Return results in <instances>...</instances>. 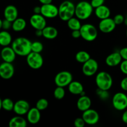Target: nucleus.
Segmentation results:
<instances>
[{
    "instance_id": "nucleus-1",
    "label": "nucleus",
    "mask_w": 127,
    "mask_h": 127,
    "mask_svg": "<svg viewBox=\"0 0 127 127\" xmlns=\"http://www.w3.org/2000/svg\"><path fill=\"white\" fill-rule=\"evenodd\" d=\"M32 42L27 38L23 37H17L12 41L11 47L13 48L16 55L21 57H26L28 55L31 50Z\"/></svg>"
},
{
    "instance_id": "nucleus-2",
    "label": "nucleus",
    "mask_w": 127,
    "mask_h": 127,
    "mask_svg": "<svg viewBox=\"0 0 127 127\" xmlns=\"http://www.w3.org/2000/svg\"><path fill=\"white\" fill-rule=\"evenodd\" d=\"M75 15V5L68 0L63 1L58 7V16L62 21L67 22Z\"/></svg>"
},
{
    "instance_id": "nucleus-3",
    "label": "nucleus",
    "mask_w": 127,
    "mask_h": 127,
    "mask_svg": "<svg viewBox=\"0 0 127 127\" xmlns=\"http://www.w3.org/2000/svg\"><path fill=\"white\" fill-rule=\"evenodd\" d=\"M94 8L91 2L86 1H81L75 6L74 16L80 20H86L91 17Z\"/></svg>"
},
{
    "instance_id": "nucleus-4",
    "label": "nucleus",
    "mask_w": 127,
    "mask_h": 127,
    "mask_svg": "<svg viewBox=\"0 0 127 127\" xmlns=\"http://www.w3.org/2000/svg\"><path fill=\"white\" fill-rule=\"evenodd\" d=\"M97 88L102 90L109 91L113 85V79L109 73L100 71L97 74L95 79Z\"/></svg>"
},
{
    "instance_id": "nucleus-5",
    "label": "nucleus",
    "mask_w": 127,
    "mask_h": 127,
    "mask_svg": "<svg viewBox=\"0 0 127 127\" xmlns=\"http://www.w3.org/2000/svg\"><path fill=\"white\" fill-rule=\"evenodd\" d=\"M79 31L81 38L87 42H93L97 37V29L91 24H84L82 25Z\"/></svg>"
},
{
    "instance_id": "nucleus-6",
    "label": "nucleus",
    "mask_w": 127,
    "mask_h": 127,
    "mask_svg": "<svg viewBox=\"0 0 127 127\" xmlns=\"http://www.w3.org/2000/svg\"><path fill=\"white\" fill-rule=\"evenodd\" d=\"M26 62L31 68L33 69H38L43 64V58L40 53L31 52L26 56Z\"/></svg>"
},
{
    "instance_id": "nucleus-7",
    "label": "nucleus",
    "mask_w": 127,
    "mask_h": 127,
    "mask_svg": "<svg viewBox=\"0 0 127 127\" xmlns=\"http://www.w3.org/2000/svg\"><path fill=\"white\" fill-rule=\"evenodd\" d=\"M112 102L115 110L124 111L127 109V95L122 92L115 93L113 96Z\"/></svg>"
},
{
    "instance_id": "nucleus-8",
    "label": "nucleus",
    "mask_w": 127,
    "mask_h": 127,
    "mask_svg": "<svg viewBox=\"0 0 127 127\" xmlns=\"http://www.w3.org/2000/svg\"><path fill=\"white\" fill-rule=\"evenodd\" d=\"M55 83L57 86L66 87L73 81V75L67 71H63L57 73L55 77Z\"/></svg>"
},
{
    "instance_id": "nucleus-9",
    "label": "nucleus",
    "mask_w": 127,
    "mask_h": 127,
    "mask_svg": "<svg viewBox=\"0 0 127 127\" xmlns=\"http://www.w3.org/2000/svg\"><path fill=\"white\" fill-rule=\"evenodd\" d=\"M99 64L95 60L91 58L87 62L83 63L82 67L83 73L86 76H93L97 72Z\"/></svg>"
},
{
    "instance_id": "nucleus-10",
    "label": "nucleus",
    "mask_w": 127,
    "mask_h": 127,
    "mask_svg": "<svg viewBox=\"0 0 127 127\" xmlns=\"http://www.w3.org/2000/svg\"><path fill=\"white\" fill-rule=\"evenodd\" d=\"M82 118L85 122L86 124L89 125H94L99 121V113L94 109H90L83 112Z\"/></svg>"
},
{
    "instance_id": "nucleus-11",
    "label": "nucleus",
    "mask_w": 127,
    "mask_h": 127,
    "mask_svg": "<svg viewBox=\"0 0 127 127\" xmlns=\"http://www.w3.org/2000/svg\"><path fill=\"white\" fill-rule=\"evenodd\" d=\"M14 67L12 63L3 62L0 64V77L2 79H10L14 74Z\"/></svg>"
},
{
    "instance_id": "nucleus-12",
    "label": "nucleus",
    "mask_w": 127,
    "mask_h": 127,
    "mask_svg": "<svg viewBox=\"0 0 127 127\" xmlns=\"http://www.w3.org/2000/svg\"><path fill=\"white\" fill-rule=\"evenodd\" d=\"M30 24L35 30H43L47 26L45 17L41 14H33L30 18Z\"/></svg>"
},
{
    "instance_id": "nucleus-13",
    "label": "nucleus",
    "mask_w": 127,
    "mask_h": 127,
    "mask_svg": "<svg viewBox=\"0 0 127 127\" xmlns=\"http://www.w3.org/2000/svg\"><path fill=\"white\" fill-rule=\"evenodd\" d=\"M41 14L45 18H55L58 16V7L52 3L42 4L41 6Z\"/></svg>"
},
{
    "instance_id": "nucleus-14",
    "label": "nucleus",
    "mask_w": 127,
    "mask_h": 127,
    "mask_svg": "<svg viewBox=\"0 0 127 127\" xmlns=\"http://www.w3.org/2000/svg\"><path fill=\"white\" fill-rule=\"evenodd\" d=\"M116 24L114 22L113 18L108 17L100 20L99 23V29L100 32L104 33H109L115 30L116 27Z\"/></svg>"
},
{
    "instance_id": "nucleus-15",
    "label": "nucleus",
    "mask_w": 127,
    "mask_h": 127,
    "mask_svg": "<svg viewBox=\"0 0 127 127\" xmlns=\"http://www.w3.org/2000/svg\"><path fill=\"white\" fill-rule=\"evenodd\" d=\"M29 103L25 100H19L14 103L13 111L16 115H24L27 114L30 110Z\"/></svg>"
},
{
    "instance_id": "nucleus-16",
    "label": "nucleus",
    "mask_w": 127,
    "mask_h": 127,
    "mask_svg": "<svg viewBox=\"0 0 127 127\" xmlns=\"http://www.w3.org/2000/svg\"><path fill=\"white\" fill-rule=\"evenodd\" d=\"M16 53L13 48L9 46L4 47L1 51V57L3 62L12 63L16 60Z\"/></svg>"
},
{
    "instance_id": "nucleus-17",
    "label": "nucleus",
    "mask_w": 127,
    "mask_h": 127,
    "mask_svg": "<svg viewBox=\"0 0 127 127\" xmlns=\"http://www.w3.org/2000/svg\"><path fill=\"white\" fill-rule=\"evenodd\" d=\"M123 59L119 52H115L110 53L105 58V64L110 67L117 66L120 65Z\"/></svg>"
},
{
    "instance_id": "nucleus-18",
    "label": "nucleus",
    "mask_w": 127,
    "mask_h": 127,
    "mask_svg": "<svg viewBox=\"0 0 127 127\" xmlns=\"http://www.w3.org/2000/svg\"><path fill=\"white\" fill-rule=\"evenodd\" d=\"M26 115H27V122L32 125H35L38 124L40 120V110H39L36 107L31 108Z\"/></svg>"
},
{
    "instance_id": "nucleus-19",
    "label": "nucleus",
    "mask_w": 127,
    "mask_h": 127,
    "mask_svg": "<svg viewBox=\"0 0 127 127\" xmlns=\"http://www.w3.org/2000/svg\"><path fill=\"white\" fill-rule=\"evenodd\" d=\"M4 19L13 22L18 17V10L14 5H8L4 10Z\"/></svg>"
},
{
    "instance_id": "nucleus-20",
    "label": "nucleus",
    "mask_w": 127,
    "mask_h": 127,
    "mask_svg": "<svg viewBox=\"0 0 127 127\" xmlns=\"http://www.w3.org/2000/svg\"><path fill=\"white\" fill-rule=\"evenodd\" d=\"M91 104L92 102L90 97L86 95H80L79 98L77 100L76 106L78 110L83 112L85 110L90 109Z\"/></svg>"
},
{
    "instance_id": "nucleus-21",
    "label": "nucleus",
    "mask_w": 127,
    "mask_h": 127,
    "mask_svg": "<svg viewBox=\"0 0 127 127\" xmlns=\"http://www.w3.org/2000/svg\"><path fill=\"white\" fill-rule=\"evenodd\" d=\"M68 87L69 92L73 95H85L84 91V87L80 82L77 81H73L68 86Z\"/></svg>"
},
{
    "instance_id": "nucleus-22",
    "label": "nucleus",
    "mask_w": 127,
    "mask_h": 127,
    "mask_svg": "<svg viewBox=\"0 0 127 127\" xmlns=\"http://www.w3.org/2000/svg\"><path fill=\"white\" fill-rule=\"evenodd\" d=\"M94 13H95V16L98 19L102 20L104 19L110 17L111 12H110V10L109 8V7L103 4L102 6H99V7L95 8Z\"/></svg>"
},
{
    "instance_id": "nucleus-23",
    "label": "nucleus",
    "mask_w": 127,
    "mask_h": 127,
    "mask_svg": "<svg viewBox=\"0 0 127 127\" xmlns=\"http://www.w3.org/2000/svg\"><path fill=\"white\" fill-rule=\"evenodd\" d=\"M27 125V120L21 115H17L13 117L9 122V127H26Z\"/></svg>"
},
{
    "instance_id": "nucleus-24",
    "label": "nucleus",
    "mask_w": 127,
    "mask_h": 127,
    "mask_svg": "<svg viewBox=\"0 0 127 127\" xmlns=\"http://www.w3.org/2000/svg\"><path fill=\"white\" fill-rule=\"evenodd\" d=\"M43 37L48 40H53L58 36V30L53 26H46L42 30Z\"/></svg>"
},
{
    "instance_id": "nucleus-25",
    "label": "nucleus",
    "mask_w": 127,
    "mask_h": 127,
    "mask_svg": "<svg viewBox=\"0 0 127 127\" xmlns=\"http://www.w3.org/2000/svg\"><path fill=\"white\" fill-rule=\"evenodd\" d=\"M12 42V36L7 31H0V45L2 47H7Z\"/></svg>"
},
{
    "instance_id": "nucleus-26",
    "label": "nucleus",
    "mask_w": 127,
    "mask_h": 127,
    "mask_svg": "<svg viewBox=\"0 0 127 127\" xmlns=\"http://www.w3.org/2000/svg\"><path fill=\"white\" fill-rule=\"evenodd\" d=\"M27 22L26 20L21 17H17L12 22V29L15 32H21L26 29Z\"/></svg>"
},
{
    "instance_id": "nucleus-27",
    "label": "nucleus",
    "mask_w": 127,
    "mask_h": 127,
    "mask_svg": "<svg viewBox=\"0 0 127 127\" xmlns=\"http://www.w3.org/2000/svg\"><path fill=\"white\" fill-rule=\"evenodd\" d=\"M80 21L81 20L76 17H73L67 21V26L71 31L79 30L82 26Z\"/></svg>"
},
{
    "instance_id": "nucleus-28",
    "label": "nucleus",
    "mask_w": 127,
    "mask_h": 127,
    "mask_svg": "<svg viewBox=\"0 0 127 127\" xmlns=\"http://www.w3.org/2000/svg\"><path fill=\"white\" fill-rule=\"evenodd\" d=\"M76 60L80 63H84L91 58V56L88 52L81 50L77 52L75 55Z\"/></svg>"
},
{
    "instance_id": "nucleus-29",
    "label": "nucleus",
    "mask_w": 127,
    "mask_h": 127,
    "mask_svg": "<svg viewBox=\"0 0 127 127\" xmlns=\"http://www.w3.org/2000/svg\"><path fill=\"white\" fill-rule=\"evenodd\" d=\"M14 102L9 98H5L2 100V109L7 112L13 110Z\"/></svg>"
},
{
    "instance_id": "nucleus-30",
    "label": "nucleus",
    "mask_w": 127,
    "mask_h": 127,
    "mask_svg": "<svg viewBox=\"0 0 127 127\" xmlns=\"http://www.w3.org/2000/svg\"><path fill=\"white\" fill-rule=\"evenodd\" d=\"M53 95H54L55 98L58 100L63 99L65 95V90H64V88L57 86L55 89L54 92H53Z\"/></svg>"
},
{
    "instance_id": "nucleus-31",
    "label": "nucleus",
    "mask_w": 127,
    "mask_h": 127,
    "mask_svg": "<svg viewBox=\"0 0 127 127\" xmlns=\"http://www.w3.org/2000/svg\"><path fill=\"white\" fill-rule=\"evenodd\" d=\"M43 45L39 41H35L32 42L31 45V50L33 52L35 53H40L43 51Z\"/></svg>"
},
{
    "instance_id": "nucleus-32",
    "label": "nucleus",
    "mask_w": 127,
    "mask_h": 127,
    "mask_svg": "<svg viewBox=\"0 0 127 127\" xmlns=\"http://www.w3.org/2000/svg\"><path fill=\"white\" fill-rule=\"evenodd\" d=\"M48 106V101L46 99L44 98H42L38 100V101L36 103L35 107L37 108L39 110L42 111V110H45L47 109Z\"/></svg>"
},
{
    "instance_id": "nucleus-33",
    "label": "nucleus",
    "mask_w": 127,
    "mask_h": 127,
    "mask_svg": "<svg viewBox=\"0 0 127 127\" xmlns=\"http://www.w3.org/2000/svg\"><path fill=\"white\" fill-rule=\"evenodd\" d=\"M96 94L102 100H106L109 97V93H108V91L102 90V89H100L99 88L96 91Z\"/></svg>"
},
{
    "instance_id": "nucleus-34",
    "label": "nucleus",
    "mask_w": 127,
    "mask_h": 127,
    "mask_svg": "<svg viewBox=\"0 0 127 127\" xmlns=\"http://www.w3.org/2000/svg\"><path fill=\"white\" fill-rule=\"evenodd\" d=\"M113 19H114L115 23L116 24V25L117 26V25H121L122 24L124 23L125 17H124L122 14H118L115 15V17Z\"/></svg>"
},
{
    "instance_id": "nucleus-35",
    "label": "nucleus",
    "mask_w": 127,
    "mask_h": 127,
    "mask_svg": "<svg viewBox=\"0 0 127 127\" xmlns=\"http://www.w3.org/2000/svg\"><path fill=\"white\" fill-rule=\"evenodd\" d=\"M11 28H12V22L6 19H4V20H2V29L5 30V31H8Z\"/></svg>"
},
{
    "instance_id": "nucleus-36",
    "label": "nucleus",
    "mask_w": 127,
    "mask_h": 127,
    "mask_svg": "<svg viewBox=\"0 0 127 127\" xmlns=\"http://www.w3.org/2000/svg\"><path fill=\"white\" fill-rule=\"evenodd\" d=\"M120 69L123 74L127 76V60H123L120 64Z\"/></svg>"
},
{
    "instance_id": "nucleus-37",
    "label": "nucleus",
    "mask_w": 127,
    "mask_h": 127,
    "mask_svg": "<svg viewBox=\"0 0 127 127\" xmlns=\"http://www.w3.org/2000/svg\"><path fill=\"white\" fill-rule=\"evenodd\" d=\"M86 123L83 118H77L74 121V125L76 127H84Z\"/></svg>"
},
{
    "instance_id": "nucleus-38",
    "label": "nucleus",
    "mask_w": 127,
    "mask_h": 127,
    "mask_svg": "<svg viewBox=\"0 0 127 127\" xmlns=\"http://www.w3.org/2000/svg\"><path fill=\"white\" fill-rule=\"evenodd\" d=\"M104 2H105V0H91V4L93 8L95 9L104 4Z\"/></svg>"
},
{
    "instance_id": "nucleus-39",
    "label": "nucleus",
    "mask_w": 127,
    "mask_h": 127,
    "mask_svg": "<svg viewBox=\"0 0 127 127\" xmlns=\"http://www.w3.org/2000/svg\"><path fill=\"white\" fill-rule=\"evenodd\" d=\"M120 88L124 91H127V76L122 79L120 82Z\"/></svg>"
},
{
    "instance_id": "nucleus-40",
    "label": "nucleus",
    "mask_w": 127,
    "mask_h": 127,
    "mask_svg": "<svg viewBox=\"0 0 127 127\" xmlns=\"http://www.w3.org/2000/svg\"><path fill=\"white\" fill-rule=\"evenodd\" d=\"M119 52H120V54L122 59L127 60V47L122 48L119 51Z\"/></svg>"
},
{
    "instance_id": "nucleus-41",
    "label": "nucleus",
    "mask_w": 127,
    "mask_h": 127,
    "mask_svg": "<svg viewBox=\"0 0 127 127\" xmlns=\"http://www.w3.org/2000/svg\"><path fill=\"white\" fill-rule=\"evenodd\" d=\"M71 36L74 38H79L81 37V32L79 30H75V31H72Z\"/></svg>"
},
{
    "instance_id": "nucleus-42",
    "label": "nucleus",
    "mask_w": 127,
    "mask_h": 127,
    "mask_svg": "<svg viewBox=\"0 0 127 127\" xmlns=\"http://www.w3.org/2000/svg\"><path fill=\"white\" fill-rule=\"evenodd\" d=\"M122 120L124 124H127V109H125L124 110V113L122 114Z\"/></svg>"
},
{
    "instance_id": "nucleus-43",
    "label": "nucleus",
    "mask_w": 127,
    "mask_h": 127,
    "mask_svg": "<svg viewBox=\"0 0 127 127\" xmlns=\"http://www.w3.org/2000/svg\"><path fill=\"white\" fill-rule=\"evenodd\" d=\"M33 11L34 14H41V6H35Z\"/></svg>"
},
{
    "instance_id": "nucleus-44",
    "label": "nucleus",
    "mask_w": 127,
    "mask_h": 127,
    "mask_svg": "<svg viewBox=\"0 0 127 127\" xmlns=\"http://www.w3.org/2000/svg\"><path fill=\"white\" fill-rule=\"evenodd\" d=\"M38 1L42 4H47L52 3L53 0H38Z\"/></svg>"
},
{
    "instance_id": "nucleus-45",
    "label": "nucleus",
    "mask_w": 127,
    "mask_h": 127,
    "mask_svg": "<svg viewBox=\"0 0 127 127\" xmlns=\"http://www.w3.org/2000/svg\"><path fill=\"white\" fill-rule=\"evenodd\" d=\"M35 35L37 37H41L43 35L42 30H35Z\"/></svg>"
},
{
    "instance_id": "nucleus-46",
    "label": "nucleus",
    "mask_w": 127,
    "mask_h": 127,
    "mask_svg": "<svg viewBox=\"0 0 127 127\" xmlns=\"http://www.w3.org/2000/svg\"><path fill=\"white\" fill-rule=\"evenodd\" d=\"M2 20L0 18V31L2 29Z\"/></svg>"
},
{
    "instance_id": "nucleus-47",
    "label": "nucleus",
    "mask_w": 127,
    "mask_h": 127,
    "mask_svg": "<svg viewBox=\"0 0 127 127\" xmlns=\"http://www.w3.org/2000/svg\"><path fill=\"white\" fill-rule=\"evenodd\" d=\"M124 24L127 26V14L125 17V20H124Z\"/></svg>"
},
{
    "instance_id": "nucleus-48",
    "label": "nucleus",
    "mask_w": 127,
    "mask_h": 127,
    "mask_svg": "<svg viewBox=\"0 0 127 127\" xmlns=\"http://www.w3.org/2000/svg\"><path fill=\"white\" fill-rule=\"evenodd\" d=\"M2 99L0 98V110L2 109Z\"/></svg>"
},
{
    "instance_id": "nucleus-49",
    "label": "nucleus",
    "mask_w": 127,
    "mask_h": 127,
    "mask_svg": "<svg viewBox=\"0 0 127 127\" xmlns=\"http://www.w3.org/2000/svg\"><path fill=\"white\" fill-rule=\"evenodd\" d=\"M126 36H127V30H126Z\"/></svg>"
}]
</instances>
